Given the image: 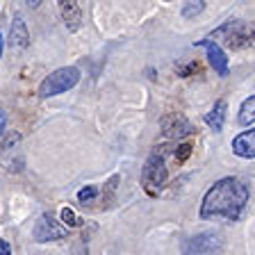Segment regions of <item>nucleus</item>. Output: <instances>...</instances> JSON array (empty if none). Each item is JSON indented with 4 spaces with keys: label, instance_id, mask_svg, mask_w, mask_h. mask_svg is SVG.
I'll use <instances>...</instances> for the list:
<instances>
[{
    "label": "nucleus",
    "instance_id": "nucleus-18",
    "mask_svg": "<svg viewBox=\"0 0 255 255\" xmlns=\"http://www.w3.org/2000/svg\"><path fill=\"white\" fill-rule=\"evenodd\" d=\"M191 143H180V146H178V150H175V162H178V164H182V162H185L187 157H189L191 155Z\"/></svg>",
    "mask_w": 255,
    "mask_h": 255
},
{
    "label": "nucleus",
    "instance_id": "nucleus-13",
    "mask_svg": "<svg viewBox=\"0 0 255 255\" xmlns=\"http://www.w3.org/2000/svg\"><path fill=\"white\" fill-rule=\"evenodd\" d=\"M239 123L253 128V123H255V96H249V98L242 103V107H239Z\"/></svg>",
    "mask_w": 255,
    "mask_h": 255
},
{
    "label": "nucleus",
    "instance_id": "nucleus-19",
    "mask_svg": "<svg viewBox=\"0 0 255 255\" xmlns=\"http://www.w3.org/2000/svg\"><path fill=\"white\" fill-rule=\"evenodd\" d=\"M18 141H21V134H18V132L9 134V137H7L5 141L0 143V153H2V155H5V153H9V148H11V146H16V143H18Z\"/></svg>",
    "mask_w": 255,
    "mask_h": 255
},
{
    "label": "nucleus",
    "instance_id": "nucleus-6",
    "mask_svg": "<svg viewBox=\"0 0 255 255\" xmlns=\"http://www.w3.org/2000/svg\"><path fill=\"white\" fill-rule=\"evenodd\" d=\"M212 37H226V43H228L233 50H239V48H251L253 46V32H244V23L242 21H228L226 25H221L219 30L212 32Z\"/></svg>",
    "mask_w": 255,
    "mask_h": 255
},
{
    "label": "nucleus",
    "instance_id": "nucleus-7",
    "mask_svg": "<svg viewBox=\"0 0 255 255\" xmlns=\"http://www.w3.org/2000/svg\"><path fill=\"white\" fill-rule=\"evenodd\" d=\"M196 46L205 48L207 59H210V66L214 69V73H217L219 78H228L230 75V64H228L226 53H223V48L219 46L217 41H212V39H201V41H196Z\"/></svg>",
    "mask_w": 255,
    "mask_h": 255
},
{
    "label": "nucleus",
    "instance_id": "nucleus-17",
    "mask_svg": "<svg viewBox=\"0 0 255 255\" xmlns=\"http://www.w3.org/2000/svg\"><path fill=\"white\" fill-rule=\"evenodd\" d=\"M96 196H98V189H96L94 185H87L78 191V201L80 203H89V201H94Z\"/></svg>",
    "mask_w": 255,
    "mask_h": 255
},
{
    "label": "nucleus",
    "instance_id": "nucleus-3",
    "mask_svg": "<svg viewBox=\"0 0 255 255\" xmlns=\"http://www.w3.org/2000/svg\"><path fill=\"white\" fill-rule=\"evenodd\" d=\"M166 180H169V169H166L164 155L159 153V150H155V153L146 159V164H143L141 185L150 196H157L159 191H162V187L166 185Z\"/></svg>",
    "mask_w": 255,
    "mask_h": 255
},
{
    "label": "nucleus",
    "instance_id": "nucleus-9",
    "mask_svg": "<svg viewBox=\"0 0 255 255\" xmlns=\"http://www.w3.org/2000/svg\"><path fill=\"white\" fill-rule=\"evenodd\" d=\"M59 11H62L64 25H66L69 32H78L82 27V7H80L78 0H62Z\"/></svg>",
    "mask_w": 255,
    "mask_h": 255
},
{
    "label": "nucleus",
    "instance_id": "nucleus-12",
    "mask_svg": "<svg viewBox=\"0 0 255 255\" xmlns=\"http://www.w3.org/2000/svg\"><path fill=\"white\" fill-rule=\"evenodd\" d=\"M226 112H228V103L221 98V101L214 103V107L205 114V123L212 128L214 132H221V130H223V123H226Z\"/></svg>",
    "mask_w": 255,
    "mask_h": 255
},
{
    "label": "nucleus",
    "instance_id": "nucleus-20",
    "mask_svg": "<svg viewBox=\"0 0 255 255\" xmlns=\"http://www.w3.org/2000/svg\"><path fill=\"white\" fill-rule=\"evenodd\" d=\"M196 71H198V64L191 62V64H187V66H182V69H178V75H180V78H187V75L196 73Z\"/></svg>",
    "mask_w": 255,
    "mask_h": 255
},
{
    "label": "nucleus",
    "instance_id": "nucleus-11",
    "mask_svg": "<svg viewBox=\"0 0 255 255\" xmlns=\"http://www.w3.org/2000/svg\"><path fill=\"white\" fill-rule=\"evenodd\" d=\"M9 46L11 48H27L30 46V32L21 16H16L11 21V32H9Z\"/></svg>",
    "mask_w": 255,
    "mask_h": 255
},
{
    "label": "nucleus",
    "instance_id": "nucleus-16",
    "mask_svg": "<svg viewBox=\"0 0 255 255\" xmlns=\"http://www.w3.org/2000/svg\"><path fill=\"white\" fill-rule=\"evenodd\" d=\"M207 2H203V0H198V2H187L185 7H182V16L185 18H194L196 14H201L203 9H205Z\"/></svg>",
    "mask_w": 255,
    "mask_h": 255
},
{
    "label": "nucleus",
    "instance_id": "nucleus-15",
    "mask_svg": "<svg viewBox=\"0 0 255 255\" xmlns=\"http://www.w3.org/2000/svg\"><path fill=\"white\" fill-rule=\"evenodd\" d=\"M59 223H62L64 228H66V226H69V228H78V226H82V219H80L71 207H64L62 212H59Z\"/></svg>",
    "mask_w": 255,
    "mask_h": 255
},
{
    "label": "nucleus",
    "instance_id": "nucleus-22",
    "mask_svg": "<svg viewBox=\"0 0 255 255\" xmlns=\"http://www.w3.org/2000/svg\"><path fill=\"white\" fill-rule=\"evenodd\" d=\"M5 126H7V114L2 110H0V134H2V130H5Z\"/></svg>",
    "mask_w": 255,
    "mask_h": 255
},
{
    "label": "nucleus",
    "instance_id": "nucleus-4",
    "mask_svg": "<svg viewBox=\"0 0 255 255\" xmlns=\"http://www.w3.org/2000/svg\"><path fill=\"white\" fill-rule=\"evenodd\" d=\"M223 246V235L219 230H207V233L194 235L185 239L180 246L182 255H214Z\"/></svg>",
    "mask_w": 255,
    "mask_h": 255
},
{
    "label": "nucleus",
    "instance_id": "nucleus-21",
    "mask_svg": "<svg viewBox=\"0 0 255 255\" xmlns=\"http://www.w3.org/2000/svg\"><path fill=\"white\" fill-rule=\"evenodd\" d=\"M0 255H11V246L7 239H0Z\"/></svg>",
    "mask_w": 255,
    "mask_h": 255
},
{
    "label": "nucleus",
    "instance_id": "nucleus-2",
    "mask_svg": "<svg viewBox=\"0 0 255 255\" xmlns=\"http://www.w3.org/2000/svg\"><path fill=\"white\" fill-rule=\"evenodd\" d=\"M80 82V69L78 66H64V69H57L53 73L43 78V82L39 85V98H53V96H59L64 91L73 89Z\"/></svg>",
    "mask_w": 255,
    "mask_h": 255
},
{
    "label": "nucleus",
    "instance_id": "nucleus-1",
    "mask_svg": "<svg viewBox=\"0 0 255 255\" xmlns=\"http://www.w3.org/2000/svg\"><path fill=\"white\" fill-rule=\"evenodd\" d=\"M246 203H249V187L242 180L233 178V175L230 178H221L203 196L201 219H205V221L223 219V221L233 223L244 214Z\"/></svg>",
    "mask_w": 255,
    "mask_h": 255
},
{
    "label": "nucleus",
    "instance_id": "nucleus-10",
    "mask_svg": "<svg viewBox=\"0 0 255 255\" xmlns=\"http://www.w3.org/2000/svg\"><path fill=\"white\" fill-rule=\"evenodd\" d=\"M233 150H235V155H239V157H244V159L255 157V130L253 128H251L249 132H239L233 139Z\"/></svg>",
    "mask_w": 255,
    "mask_h": 255
},
{
    "label": "nucleus",
    "instance_id": "nucleus-5",
    "mask_svg": "<svg viewBox=\"0 0 255 255\" xmlns=\"http://www.w3.org/2000/svg\"><path fill=\"white\" fill-rule=\"evenodd\" d=\"M66 235H69V230L55 219L53 212H43L41 217H39V221L34 223V230H32V239H34L37 244L59 242V239H66Z\"/></svg>",
    "mask_w": 255,
    "mask_h": 255
},
{
    "label": "nucleus",
    "instance_id": "nucleus-23",
    "mask_svg": "<svg viewBox=\"0 0 255 255\" xmlns=\"http://www.w3.org/2000/svg\"><path fill=\"white\" fill-rule=\"evenodd\" d=\"M2 41H5V39H2V34H0V57H2Z\"/></svg>",
    "mask_w": 255,
    "mask_h": 255
},
{
    "label": "nucleus",
    "instance_id": "nucleus-14",
    "mask_svg": "<svg viewBox=\"0 0 255 255\" xmlns=\"http://www.w3.org/2000/svg\"><path fill=\"white\" fill-rule=\"evenodd\" d=\"M119 182H121V178L119 175H112L110 180L105 182V189H103V205L110 207L112 203H114V196H117V189H119Z\"/></svg>",
    "mask_w": 255,
    "mask_h": 255
},
{
    "label": "nucleus",
    "instance_id": "nucleus-8",
    "mask_svg": "<svg viewBox=\"0 0 255 255\" xmlns=\"http://www.w3.org/2000/svg\"><path fill=\"white\" fill-rule=\"evenodd\" d=\"M162 130L171 139H180V137H187V134H194V126L182 114H169V117H164L162 119Z\"/></svg>",
    "mask_w": 255,
    "mask_h": 255
}]
</instances>
